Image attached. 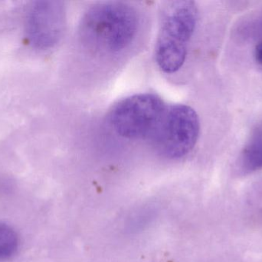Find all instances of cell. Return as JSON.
I'll return each instance as SVG.
<instances>
[{
	"instance_id": "277c9868",
	"label": "cell",
	"mask_w": 262,
	"mask_h": 262,
	"mask_svg": "<svg viewBox=\"0 0 262 262\" xmlns=\"http://www.w3.org/2000/svg\"><path fill=\"white\" fill-rule=\"evenodd\" d=\"M200 119L195 111L183 104L166 105L164 113L151 137L156 150L171 159L183 158L196 144Z\"/></svg>"
},
{
	"instance_id": "7a4b0ae2",
	"label": "cell",
	"mask_w": 262,
	"mask_h": 262,
	"mask_svg": "<svg viewBox=\"0 0 262 262\" xmlns=\"http://www.w3.org/2000/svg\"><path fill=\"white\" fill-rule=\"evenodd\" d=\"M198 9L193 1L166 2L160 12L155 58L159 68L174 73L186 61L188 44L196 27Z\"/></svg>"
},
{
	"instance_id": "52a82bcc",
	"label": "cell",
	"mask_w": 262,
	"mask_h": 262,
	"mask_svg": "<svg viewBox=\"0 0 262 262\" xmlns=\"http://www.w3.org/2000/svg\"><path fill=\"white\" fill-rule=\"evenodd\" d=\"M18 246V235L15 231L6 225L0 224V260L12 257Z\"/></svg>"
},
{
	"instance_id": "3957f363",
	"label": "cell",
	"mask_w": 262,
	"mask_h": 262,
	"mask_svg": "<svg viewBox=\"0 0 262 262\" xmlns=\"http://www.w3.org/2000/svg\"><path fill=\"white\" fill-rule=\"evenodd\" d=\"M166 107V103L156 94L131 95L114 106L109 112V123L123 138L149 140Z\"/></svg>"
},
{
	"instance_id": "6da1fadb",
	"label": "cell",
	"mask_w": 262,
	"mask_h": 262,
	"mask_svg": "<svg viewBox=\"0 0 262 262\" xmlns=\"http://www.w3.org/2000/svg\"><path fill=\"white\" fill-rule=\"evenodd\" d=\"M139 17L134 7L122 2H104L92 6L80 23V36L89 49L116 54L130 46L137 35Z\"/></svg>"
},
{
	"instance_id": "8992f818",
	"label": "cell",
	"mask_w": 262,
	"mask_h": 262,
	"mask_svg": "<svg viewBox=\"0 0 262 262\" xmlns=\"http://www.w3.org/2000/svg\"><path fill=\"white\" fill-rule=\"evenodd\" d=\"M239 166L245 173L262 169V127L257 128L245 145L240 155Z\"/></svg>"
},
{
	"instance_id": "5b68a950",
	"label": "cell",
	"mask_w": 262,
	"mask_h": 262,
	"mask_svg": "<svg viewBox=\"0 0 262 262\" xmlns=\"http://www.w3.org/2000/svg\"><path fill=\"white\" fill-rule=\"evenodd\" d=\"M66 27V10L62 2H35L28 12L26 36L35 49L55 47L64 35Z\"/></svg>"
},
{
	"instance_id": "ba28073f",
	"label": "cell",
	"mask_w": 262,
	"mask_h": 262,
	"mask_svg": "<svg viewBox=\"0 0 262 262\" xmlns=\"http://www.w3.org/2000/svg\"><path fill=\"white\" fill-rule=\"evenodd\" d=\"M254 55H255L257 63L262 66V39L255 46Z\"/></svg>"
}]
</instances>
